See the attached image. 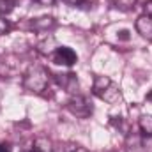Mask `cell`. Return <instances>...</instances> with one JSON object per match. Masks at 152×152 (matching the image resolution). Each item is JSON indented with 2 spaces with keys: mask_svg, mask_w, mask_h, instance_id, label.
Wrapping results in <instances>:
<instances>
[{
  "mask_svg": "<svg viewBox=\"0 0 152 152\" xmlns=\"http://www.w3.org/2000/svg\"><path fill=\"white\" fill-rule=\"evenodd\" d=\"M51 58H53L55 64L66 66V67H73L78 62L76 51L73 48H69V46H58V48H55V51L51 53Z\"/></svg>",
  "mask_w": 152,
  "mask_h": 152,
  "instance_id": "277c9868",
  "label": "cell"
},
{
  "mask_svg": "<svg viewBox=\"0 0 152 152\" xmlns=\"http://www.w3.org/2000/svg\"><path fill=\"white\" fill-rule=\"evenodd\" d=\"M118 39L127 41V39H129V30H120V32H118Z\"/></svg>",
  "mask_w": 152,
  "mask_h": 152,
  "instance_id": "e0dca14e",
  "label": "cell"
},
{
  "mask_svg": "<svg viewBox=\"0 0 152 152\" xmlns=\"http://www.w3.org/2000/svg\"><path fill=\"white\" fill-rule=\"evenodd\" d=\"M62 78H58V83L67 90V92H76L78 90V80H76V75L73 73H67V75H60Z\"/></svg>",
  "mask_w": 152,
  "mask_h": 152,
  "instance_id": "9c48e42d",
  "label": "cell"
},
{
  "mask_svg": "<svg viewBox=\"0 0 152 152\" xmlns=\"http://www.w3.org/2000/svg\"><path fill=\"white\" fill-rule=\"evenodd\" d=\"M34 151H37V152H53L55 147H53L51 140H48V138H37V140L34 142Z\"/></svg>",
  "mask_w": 152,
  "mask_h": 152,
  "instance_id": "30bf717a",
  "label": "cell"
},
{
  "mask_svg": "<svg viewBox=\"0 0 152 152\" xmlns=\"http://www.w3.org/2000/svg\"><path fill=\"white\" fill-rule=\"evenodd\" d=\"M92 94L96 97H99L101 101L110 103V104H115V103H118L122 99V92H120L118 85L108 76H96L94 78Z\"/></svg>",
  "mask_w": 152,
  "mask_h": 152,
  "instance_id": "6da1fadb",
  "label": "cell"
},
{
  "mask_svg": "<svg viewBox=\"0 0 152 152\" xmlns=\"http://www.w3.org/2000/svg\"><path fill=\"white\" fill-rule=\"evenodd\" d=\"M36 4H39V5H44V7H48V5H53L55 4V0H34Z\"/></svg>",
  "mask_w": 152,
  "mask_h": 152,
  "instance_id": "2e32d148",
  "label": "cell"
},
{
  "mask_svg": "<svg viewBox=\"0 0 152 152\" xmlns=\"http://www.w3.org/2000/svg\"><path fill=\"white\" fill-rule=\"evenodd\" d=\"M110 4L113 5L115 9H120V11H131V9H134L136 0H110Z\"/></svg>",
  "mask_w": 152,
  "mask_h": 152,
  "instance_id": "8fae6325",
  "label": "cell"
},
{
  "mask_svg": "<svg viewBox=\"0 0 152 152\" xmlns=\"http://www.w3.org/2000/svg\"><path fill=\"white\" fill-rule=\"evenodd\" d=\"M11 28H12L11 21H9V20H5L4 16H0V36L9 34V32H11Z\"/></svg>",
  "mask_w": 152,
  "mask_h": 152,
  "instance_id": "4fadbf2b",
  "label": "cell"
},
{
  "mask_svg": "<svg viewBox=\"0 0 152 152\" xmlns=\"http://www.w3.org/2000/svg\"><path fill=\"white\" fill-rule=\"evenodd\" d=\"M138 129H140V134L142 136L152 138V115L145 113L138 118Z\"/></svg>",
  "mask_w": 152,
  "mask_h": 152,
  "instance_id": "ba28073f",
  "label": "cell"
},
{
  "mask_svg": "<svg viewBox=\"0 0 152 152\" xmlns=\"http://www.w3.org/2000/svg\"><path fill=\"white\" fill-rule=\"evenodd\" d=\"M126 151L127 152H152V138H145V136H127Z\"/></svg>",
  "mask_w": 152,
  "mask_h": 152,
  "instance_id": "5b68a950",
  "label": "cell"
},
{
  "mask_svg": "<svg viewBox=\"0 0 152 152\" xmlns=\"http://www.w3.org/2000/svg\"><path fill=\"white\" fill-rule=\"evenodd\" d=\"M64 4H67V5H73V7H81V5H85L88 0H62Z\"/></svg>",
  "mask_w": 152,
  "mask_h": 152,
  "instance_id": "5bb4252c",
  "label": "cell"
},
{
  "mask_svg": "<svg viewBox=\"0 0 152 152\" xmlns=\"http://www.w3.org/2000/svg\"><path fill=\"white\" fill-rule=\"evenodd\" d=\"M18 0H0V14L5 16L9 12H12V9L16 7Z\"/></svg>",
  "mask_w": 152,
  "mask_h": 152,
  "instance_id": "7c38bea8",
  "label": "cell"
},
{
  "mask_svg": "<svg viewBox=\"0 0 152 152\" xmlns=\"http://www.w3.org/2000/svg\"><path fill=\"white\" fill-rule=\"evenodd\" d=\"M53 27H55V20H53L51 16H41V18H37V20L32 21V28H34L36 32H41V34L51 30Z\"/></svg>",
  "mask_w": 152,
  "mask_h": 152,
  "instance_id": "52a82bcc",
  "label": "cell"
},
{
  "mask_svg": "<svg viewBox=\"0 0 152 152\" xmlns=\"http://www.w3.org/2000/svg\"><path fill=\"white\" fill-rule=\"evenodd\" d=\"M71 152H90V151H87L85 147H78V145H76V147H73V151Z\"/></svg>",
  "mask_w": 152,
  "mask_h": 152,
  "instance_id": "ac0fdd59",
  "label": "cell"
},
{
  "mask_svg": "<svg viewBox=\"0 0 152 152\" xmlns=\"http://www.w3.org/2000/svg\"><path fill=\"white\" fill-rule=\"evenodd\" d=\"M143 11H145V14H147V16H152V0H147V2H145Z\"/></svg>",
  "mask_w": 152,
  "mask_h": 152,
  "instance_id": "9a60e30c",
  "label": "cell"
},
{
  "mask_svg": "<svg viewBox=\"0 0 152 152\" xmlns=\"http://www.w3.org/2000/svg\"><path fill=\"white\" fill-rule=\"evenodd\" d=\"M66 108L71 112V113L78 117V118H87L94 113V106L92 103L85 97V96H73L67 103H66Z\"/></svg>",
  "mask_w": 152,
  "mask_h": 152,
  "instance_id": "3957f363",
  "label": "cell"
},
{
  "mask_svg": "<svg viewBox=\"0 0 152 152\" xmlns=\"http://www.w3.org/2000/svg\"><path fill=\"white\" fill-rule=\"evenodd\" d=\"M32 152H37V151H34V149H32Z\"/></svg>",
  "mask_w": 152,
  "mask_h": 152,
  "instance_id": "ffe728a7",
  "label": "cell"
},
{
  "mask_svg": "<svg viewBox=\"0 0 152 152\" xmlns=\"http://www.w3.org/2000/svg\"><path fill=\"white\" fill-rule=\"evenodd\" d=\"M48 81H50V73L42 67V66H30L25 75H23V88L28 90V92H36L41 94L42 90H46L48 87Z\"/></svg>",
  "mask_w": 152,
  "mask_h": 152,
  "instance_id": "7a4b0ae2",
  "label": "cell"
},
{
  "mask_svg": "<svg viewBox=\"0 0 152 152\" xmlns=\"http://www.w3.org/2000/svg\"><path fill=\"white\" fill-rule=\"evenodd\" d=\"M134 27H136V32H138L143 39L152 41V16H147V14L138 16Z\"/></svg>",
  "mask_w": 152,
  "mask_h": 152,
  "instance_id": "8992f818",
  "label": "cell"
},
{
  "mask_svg": "<svg viewBox=\"0 0 152 152\" xmlns=\"http://www.w3.org/2000/svg\"><path fill=\"white\" fill-rule=\"evenodd\" d=\"M147 101H152V92L149 94V96H147Z\"/></svg>",
  "mask_w": 152,
  "mask_h": 152,
  "instance_id": "d6986e66",
  "label": "cell"
}]
</instances>
